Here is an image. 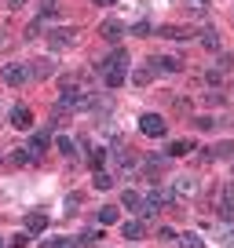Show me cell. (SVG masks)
Returning <instances> with one entry per match:
<instances>
[{
    "label": "cell",
    "mask_w": 234,
    "mask_h": 248,
    "mask_svg": "<svg viewBox=\"0 0 234 248\" xmlns=\"http://www.w3.org/2000/svg\"><path fill=\"white\" fill-rule=\"evenodd\" d=\"M11 128H18V132H30L33 128V113H30V106H11Z\"/></svg>",
    "instance_id": "cell-8"
},
{
    "label": "cell",
    "mask_w": 234,
    "mask_h": 248,
    "mask_svg": "<svg viewBox=\"0 0 234 248\" xmlns=\"http://www.w3.org/2000/svg\"><path fill=\"white\" fill-rule=\"evenodd\" d=\"M172 190H176V194H183V197H198V194H201V183H198L194 175H180Z\"/></svg>",
    "instance_id": "cell-11"
},
{
    "label": "cell",
    "mask_w": 234,
    "mask_h": 248,
    "mask_svg": "<svg viewBox=\"0 0 234 248\" xmlns=\"http://www.w3.org/2000/svg\"><path fill=\"white\" fill-rule=\"evenodd\" d=\"M231 168H234V164H231Z\"/></svg>",
    "instance_id": "cell-34"
},
{
    "label": "cell",
    "mask_w": 234,
    "mask_h": 248,
    "mask_svg": "<svg viewBox=\"0 0 234 248\" xmlns=\"http://www.w3.org/2000/svg\"><path fill=\"white\" fill-rule=\"evenodd\" d=\"M216 212L223 223H234V183H219L216 190Z\"/></svg>",
    "instance_id": "cell-4"
},
{
    "label": "cell",
    "mask_w": 234,
    "mask_h": 248,
    "mask_svg": "<svg viewBox=\"0 0 234 248\" xmlns=\"http://www.w3.org/2000/svg\"><path fill=\"white\" fill-rule=\"evenodd\" d=\"M48 44H51L55 51H66V47L77 44V30H70V26H63V30H51V33H48Z\"/></svg>",
    "instance_id": "cell-6"
},
{
    "label": "cell",
    "mask_w": 234,
    "mask_h": 248,
    "mask_svg": "<svg viewBox=\"0 0 234 248\" xmlns=\"http://www.w3.org/2000/svg\"><path fill=\"white\" fill-rule=\"evenodd\" d=\"M0 80L8 88H22L33 80V66H26V62H8L4 70H0Z\"/></svg>",
    "instance_id": "cell-2"
},
{
    "label": "cell",
    "mask_w": 234,
    "mask_h": 248,
    "mask_svg": "<svg viewBox=\"0 0 234 248\" xmlns=\"http://www.w3.org/2000/svg\"><path fill=\"white\" fill-rule=\"evenodd\" d=\"M88 164H92L95 171H102V164H106V150H92V157H88Z\"/></svg>",
    "instance_id": "cell-22"
},
{
    "label": "cell",
    "mask_w": 234,
    "mask_h": 248,
    "mask_svg": "<svg viewBox=\"0 0 234 248\" xmlns=\"http://www.w3.org/2000/svg\"><path fill=\"white\" fill-rule=\"evenodd\" d=\"M99 223H102V226L117 223V208H114V204H106V208H99Z\"/></svg>",
    "instance_id": "cell-21"
},
{
    "label": "cell",
    "mask_w": 234,
    "mask_h": 248,
    "mask_svg": "<svg viewBox=\"0 0 234 248\" xmlns=\"http://www.w3.org/2000/svg\"><path fill=\"white\" fill-rule=\"evenodd\" d=\"M99 37L110 40V44H117V40L125 37V22H117V18H106V22L99 26Z\"/></svg>",
    "instance_id": "cell-10"
},
{
    "label": "cell",
    "mask_w": 234,
    "mask_h": 248,
    "mask_svg": "<svg viewBox=\"0 0 234 248\" xmlns=\"http://www.w3.org/2000/svg\"><path fill=\"white\" fill-rule=\"evenodd\" d=\"M147 201L154 204V208H165V204H172V201H176V190H168V186H150Z\"/></svg>",
    "instance_id": "cell-9"
},
{
    "label": "cell",
    "mask_w": 234,
    "mask_h": 248,
    "mask_svg": "<svg viewBox=\"0 0 234 248\" xmlns=\"http://www.w3.org/2000/svg\"><path fill=\"white\" fill-rule=\"evenodd\" d=\"M190 150H194V142H190V139H176L168 154H172V157H183V154H190Z\"/></svg>",
    "instance_id": "cell-20"
},
{
    "label": "cell",
    "mask_w": 234,
    "mask_h": 248,
    "mask_svg": "<svg viewBox=\"0 0 234 248\" xmlns=\"http://www.w3.org/2000/svg\"><path fill=\"white\" fill-rule=\"evenodd\" d=\"M48 226V216H40V212H33V216H26V233H40Z\"/></svg>",
    "instance_id": "cell-16"
},
{
    "label": "cell",
    "mask_w": 234,
    "mask_h": 248,
    "mask_svg": "<svg viewBox=\"0 0 234 248\" xmlns=\"http://www.w3.org/2000/svg\"><path fill=\"white\" fill-rule=\"evenodd\" d=\"M198 40H201L209 51H219V33L212 30V26H205V30H198Z\"/></svg>",
    "instance_id": "cell-13"
},
{
    "label": "cell",
    "mask_w": 234,
    "mask_h": 248,
    "mask_svg": "<svg viewBox=\"0 0 234 248\" xmlns=\"http://www.w3.org/2000/svg\"><path fill=\"white\" fill-rule=\"evenodd\" d=\"M121 233H125L128 241H139L143 233H147V226H143V223H125V226H121Z\"/></svg>",
    "instance_id": "cell-17"
},
{
    "label": "cell",
    "mask_w": 234,
    "mask_h": 248,
    "mask_svg": "<svg viewBox=\"0 0 234 248\" xmlns=\"http://www.w3.org/2000/svg\"><path fill=\"white\" fill-rule=\"evenodd\" d=\"M125 73H128V51H125V47H117V51L102 62V77H106L110 88H117L121 80H125Z\"/></svg>",
    "instance_id": "cell-1"
},
{
    "label": "cell",
    "mask_w": 234,
    "mask_h": 248,
    "mask_svg": "<svg viewBox=\"0 0 234 248\" xmlns=\"http://www.w3.org/2000/svg\"><path fill=\"white\" fill-rule=\"evenodd\" d=\"M22 4H26V0H8V8H22Z\"/></svg>",
    "instance_id": "cell-31"
},
{
    "label": "cell",
    "mask_w": 234,
    "mask_h": 248,
    "mask_svg": "<svg viewBox=\"0 0 234 248\" xmlns=\"http://www.w3.org/2000/svg\"><path fill=\"white\" fill-rule=\"evenodd\" d=\"M30 245V233H18V237H11V248H26Z\"/></svg>",
    "instance_id": "cell-28"
},
{
    "label": "cell",
    "mask_w": 234,
    "mask_h": 248,
    "mask_svg": "<svg viewBox=\"0 0 234 248\" xmlns=\"http://www.w3.org/2000/svg\"><path fill=\"white\" fill-rule=\"evenodd\" d=\"M139 132L143 135H150V139H161L168 128H165V117L161 113H143L139 117Z\"/></svg>",
    "instance_id": "cell-5"
},
{
    "label": "cell",
    "mask_w": 234,
    "mask_h": 248,
    "mask_svg": "<svg viewBox=\"0 0 234 248\" xmlns=\"http://www.w3.org/2000/svg\"><path fill=\"white\" fill-rule=\"evenodd\" d=\"M99 4H114V0H99Z\"/></svg>",
    "instance_id": "cell-33"
},
{
    "label": "cell",
    "mask_w": 234,
    "mask_h": 248,
    "mask_svg": "<svg viewBox=\"0 0 234 248\" xmlns=\"http://www.w3.org/2000/svg\"><path fill=\"white\" fill-rule=\"evenodd\" d=\"M0 47H8V33L4 30H0Z\"/></svg>",
    "instance_id": "cell-30"
},
{
    "label": "cell",
    "mask_w": 234,
    "mask_h": 248,
    "mask_svg": "<svg viewBox=\"0 0 234 248\" xmlns=\"http://www.w3.org/2000/svg\"><path fill=\"white\" fill-rule=\"evenodd\" d=\"M26 161H33V157H30V150H26V146L11 150V164H26Z\"/></svg>",
    "instance_id": "cell-23"
},
{
    "label": "cell",
    "mask_w": 234,
    "mask_h": 248,
    "mask_svg": "<svg viewBox=\"0 0 234 248\" xmlns=\"http://www.w3.org/2000/svg\"><path fill=\"white\" fill-rule=\"evenodd\" d=\"M40 248H81V241H73V237H48V241H40Z\"/></svg>",
    "instance_id": "cell-14"
},
{
    "label": "cell",
    "mask_w": 234,
    "mask_h": 248,
    "mask_svg": "<svg viewBox=\"0 0 234 248\" xmlns=\"http://www.w3.org/2000/svg\"><path fill=\"white\" fill-rule=\"evenodd\" d=\"M161 37L165 40H187V30H183V26H165Z\"/></svg>",
    "instance_id": "cell-19"
},
{
    "label": "cell",
    "mask_w": 234,
    "mask_h": 248,
    "mask_svg": "<svg viewBox=\"0 0 234 248\" xmlns=\"http://www.w3.org/2000/svg\"><path fill=\"white\" fill-rule=\"evenodd\" d=\"M135 84H150V80H154V70H150V66H147V70H135Z\"/></svg>",
    "instance_id": "cell-25"
},
{
    "label": "cell",
    "mask_w": 234,
    "mask_h": 248,
    "mask_svg": "<svg viewBox=\"0 0 234 248\" xmlns=\"http://www.w3.org/2000/svg\"><path fill=\"white\" fill-rule=\"evenodd\" d=\"M110 186H114V179L106 171H95V190H110Z\"/></svg>",
    "instance_id": "cell-24"
},
{
    "label": "cell",
    "mask_w": 234,
    "mask_h": 248,
    "mask_svg": "<svg viewBox=\"0 0 234 248\" xmlns=\"http://www.w3.org/2000/svg\"><path fill=\"white\" fill-rule=\"evenodd\" d=\"M0 248H8V241H4V237H0Z\"/></svg>",
    "instance_id": "cell-32"
},
{
    "label": "cell",
    "mask_w": 234,
    "mask_h": 248,
    "mask_svg": "<svg viewBox=\"0 0 234 248\" xmlns=\"http://www.w3.org/2000/svg\"><path fill=\"white\" fill-rule=\"evenodd\" d=\"M194 128H201V132H209V128H216V121H212V117H194Z\"/></svg>",
    "instance_id": "cell-27"
},
{
    "label": "cell",
    "mask_w": 234,
    "mask_h": 248,
    "mask_svg": "<svg viewBox=\"0 0 234 248\" xmlns=\"http://www.w3.org/2000/svg\"><path fill=\"white\" fill-rule=\"evenodd\" d=\"M48 142H51V132H48V128H37V132L30 135V146H26V150H30V157H33V161H37V157L48 150Z\"/></svg>",
    "instance_id": "cell-7"
},
{
    "label": "cell",
    "mask_w": 234,
    "mask_h": 248,
    "mask_svg": "<svg viewBox=\"0 0 234 248\" xmlns=\"http://www.w3.org/2000/svg\"><path fill=\"white\" fill-rule=\"evenodd\" d=\"M161 241H180V237H176V230H172V226H161Z\"/></svg>",
    "instance_id": "cell-29"
},
{
    "label": "cell",
    "mask_w": 234,
    "mask_h": 248,
    "mask_svg": "<svg viewBox=\"0 0 234 248\" xmlns=\"http://www.w3.org/2000/svg\"><path fill=\"white\" fill-rule=\"evenodd\" d=\"M121 208H128V212H135V216H139V219H150V216H154V204H150L147 201V197H143V194H135V190H125V194H121Z\"/></svg>",
    "instance_id": "cell-3"
},
{
    "label": "cell",
    "mask_w": 234,
    "mask_h": 248,
    "mask_svg": "<svg viewBox=\"0 0 234 248\" xmlns=\"http://www.w3.org/2000/svg\"><path fill=\"white\" fill-rule=\"evenodd\" d=\"M180 248H205V241L201 237H198V233H180Z\"/></svg>",
    "instance_id": "cell-18"
},
{
    "label": "cell",
    "mask_w": 234,
    "mask_h": 248,
    "mask_svg": "<svg viewBox=\"0 0 234 248\" xmlns=\"http://www.w3.org/2000/svg\"><path fill=\"white\" fill-rule=\"evenodd\" d=\"M150 66L161 73H180L183 70V59H172V55H157V59H150Z\"/></svg>",
    "instance_id": "cell-12"
},
{
    "label": "cell",
    "mask_w": 234,
    "mask_h": 248,
    "mask_svg": "<svg viewBox=\"0 0 234 248\" xmlns=\"http://www.w3.org/2000/svg\"><path fill=\"white\" fill-rule=\"evenodd\" d=\"M51 73H55V62L51 59H37V62H33V77H37V80L51 77Z\"/></svg>",
    "instance_id": "cell-15"
},
{
    "label": "cell",
    "mask_w": 234,
    "mask_h": 248,
    "mask_svg": "<svg viewBox=\"0 0 234 248\" xmlns=\"http://www.w3.org/2000/svg\"><path fill=\"white\" fill-rule=\"evenodd\" d=\"M59 154H66V157H77V154H73V139L59 135Z\"/></svg>",
    "instance_id": "cell-26"
}]
</instances>
